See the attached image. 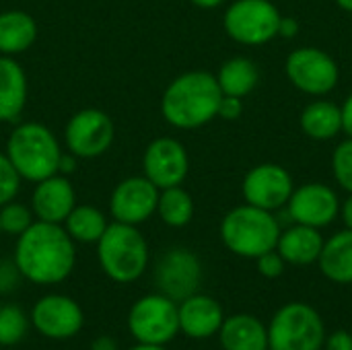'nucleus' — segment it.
<instances>
[{"mask_svg":"<svg viewBox=\"0 0 352 350\" xmlns=\"http://www.w3.org/2000/svg\"><path fill=\"white\" fill-rule=\"evenodd\" d=\"M33 210L16 200H10L0 206V229L6 235H23L35 221H33Z\"/></svg>","mask_w":352,"mask_h":350,"instance_id":"nucleus-29","label":"nucleus"},{"mask_svg":"<svg viewBox=\"0 0 352 350\" xmlns=\"http://www.w3.org/2000/svg\"><path fill=\"white\" fill-rule=\"evenodd\" d=\"M157 215L161 217L165 225L173 229L186 227L194 217V200L190 192H186L182 186L161 190L159 202H157Z\"/></svg>","mask_w":352,"mask_h":350,"instance_id":"nucleus-27","label":"nucleus"},{"mask_svg":"<svg viewBox=\"0 0 352 350\" xmlns=\"http://www.w3.org/2000/svg\"><path fill=\"white\" fill-rule=\"evenodd\" d=\"M0 307H2V305H0Z\"/></svg>","mask_w":352,"mask_h":350,"instance_id":"nucleus-45","label":"nucleus"},{"mask_svg":"<svg viewBox=\"0 0 352 350\" xmlns=\"http://www.w3.org/2000/svg\"><path fill=\"white\" fill-rule=\"evenodd\" d=\"M280 17L270 0H235L225 10L223 27L241 45H264L276 37Z\"/></svg>","mask_w":352,"mask_h":350,"instance_id":"nucleus-7","label":"nucleus"},{"mask_svg":"<svg viewBox=\"0 0 352 350\" xmlns=\"http://www.w3.org/2000/svg\"><path fill=\"white\" fill-rule=\"evenodd\" d=\"M200 281H202L200 260L194 252L184 248H173L167 254H163L155 270L157 289L169 299H173L175 303L194 295L200 287Z\"/></svg>","mask_w":352,"mask_h":350,"instance_id":"nucleus-11","label":"nucleus"},{"mask_svg":"<svg viewBox=\"0 0 352 350\" xmlns=\"http://www.w3.org/2000/svg\"><path fill=\"white\" fill-rule=\"evenodd\" d=\"M324 342V320L307 303L283 305L268 326L270 350H322Z\"/></svg>","mask_w":352,"mask_h":350,"instance_id":"nucleus-6","label":"nucleus"},{"mask_svg":"<svg viewBox=\"0 0 352 350\" xmlns=\"http://www.w3.org/2000/svg\"><path fill=\"white\" fill-rule=\"evenodd\" d=\"M340 212L338 194L326 184H305L293 190L287 202V217L297 225L324 229L334 223Z\"/></svg>","mask_w":352,"mask_h":350,"instance_id":"nucleus-16","label":"nucleus"},{"mask_svg":"<svg viewBox=\"0 0 352 350\" xmlns=\"http://www.w3.org/2000/svg\"><path fill=\"white\" fill-rule=\"evenodd\" d=\"M99 266L107 278L120 285L138 281L148 266V243L136 225L113 223L97 241Z\"/></svg>","mask_w":352,"mask_h":350,"instance_id":"nucleus-5","label":"nucleus"},{"mask_svg":"<svg viewBox=\"0 0 352 350\" xmlns=\"http://www.w3.org/2000/svg\"><path fill=\"white\" fill-rule=\"evenodd\" d=\"M76 159L78 157H74L72 153H68V155H62V159H60V169H58V173H72L74 171V167H76Z\"/></svg>","mask_w":352,"mask_h":350,"instance_id":"nucleus-39","label":"nucleus"},{"mask_svg":"<svg viewBox=\"0 0 352 350\" xmlns=\"http://www.w3.org/2000/svg\"><path fill=\"white\" fill-rule=\"evenodd\" d=\"M324 349L326 350H352V334L340 330V332H334L326 338L324 342Z\"/></svg>","mask_w":352,"mask_h":350,"instance_id":"nucleus-35","label":"nucleus"},{"mask_svg":"<svg viewBox=\"0 0 352 350\" xmlns=\"http://www.w3.org/2000/svg\"><path fill=\"white\" fill-rule=\"evenodd\" d=\"M159 188L144 175L126 177L116 186L109 198V212L118 223L140 225L157 212Z\"/></svg>","mask_w":352,"mask_h":350,"instance_id":"nucleus-15","label":"nucleus"},{"mask_svg":"<svg viewBox=\"0 0 352 350\" xmlns=\"http://www.w3.org/2000/svg\"><path fill=\"white\" fill-rule=\"evenodd\" d=\"M27 103V74L12 56H0V122H14Z\"/></svg>","mask_w":352,"mask_h":350,"instance_id":"nucleus-20","label":"nucleus"},{"mask_svg":"<svg viewBox=\"0 0 352 350\" xmlns=\"http://www.w3.org/2000/svg\"><path fill=\"white\" fill-rule=\"evenodd\" d=\"M66 146L68 151L78 159H95L101 157L116 138V126L113 120L95 107L76 111L64 130Z\"/></svg>","mask_w":352,"mask_h":350,"instance_id":"nucleus-10","label":"nucleus"},{"mask_svg":"<svg viewBox=\"0 0 352 350\" xmlns=\"http://www.w3.org/2000/svg\"><path fill=\"white\" fill-rule=\"evenodd\" d=\"M332 173L342 190L352 194V138L342 140L332 155Z\"/></svg>","mask_w":352,"mask_h":350,"instance_id":"nucleus-30","label":"nucleus"},{"mask_svg":"<svg viewBox=\"0 0 352 350\" xmlns=\"http://www.w3.org/2000/svg\"><path fill=\"white\" fill-rule=\"evenodd\" d=\"M128 330L136 342L169 344L179 332L177 303L163 293L140 297L130 307Z\"/></svg>","mask_w":352,"mask_h":350,"instance_id":"nucleus-8","label":"nucleus"},{"mask_svg":"<svg viewBox=\"0 0 352 350\" xmlns=\"http://www.w3.org/2000/svg\"><path fill=\"white\" fill-rule=\"evenodd\" d=\"M21 278H23V276H21V272H19L14 260H12V262H8V260H2V262H0V295L10 293V291L19 285Z\"/></svg>","mask_w":352,"mask_h":350,"instance_id":"nucleus-33","label":"nucleus"},{"mask_svg":"<svg viewBox=\"0 0 352 350\" xmlns=\"http://www.w3.org/2000/svg\"><path fill=\"white\" fill-rule=\"evenodd\" d=\"M194 6H198V8H206V10H210V8H217V6H221L225 0H190Z\"/></svg>","mask_w":352,"mask_h":350,"instance_id":"nucleus-41","label":"nucleus"},{"mask_svg":"<svg viewBox=\"0 0 352 350\" xmlns=\"http://www.w3.org/2000/svg\"><path fill=\"white\" fill-rule=\"evenodd\" d=\"M221 99L223 91L214 74L190 70L169 83L161 99V113L173 128L194 130L217 118Z\"/></svg>","mask_w":352,"mask_h":350,"instance_id":"nucleus-2","label":"nucleus"},{"mask_svg":"<svg viewBox=\"0 0 352 350\" xmlns=\"http://www.w3.org/2000/svg\"><path fill=\"white\" fill-rule=\"evenodd\" d=\"M219 338L223 350H268V328L248 314L225 318Z\"/></svg>","mask_w":352,"mask_h":350,"instance_id":"nucleus-21","label":"nucleus"},{"mask_svg":"<svg viewBox=\"0 0 352 350\" xmlns=\"http://www.w3.org/2000/svg\"><path fill=\"white\" fill-rule=\"evenodd\" d=\"M258 80H260L258 66L250 58H243V56L227 60L217 72V83L223 95H231L239 99L248 97L256 89Z\"/></svg>","mask_w":352,"mask_h":350,"instance_id":"nucleus-25","label":"nucleus"},{"mask_svg":"<svg viewBox=\"0 0 352 350\" xmlns=\"http://www.w3.org/2000/svg\"><path fill=\"white\" fill-rule=\"evenodd\" d=\"M295 186H293V177L291 173L276 163H262L256 165L254 169L248 171V175L243 177V198L248 204L264 208V210H278L283 208L291 194H293Z\"/></svg>","mask_w":352,"mask_h":350,"instance_id":"nucleus-13","label":"nucleus"},{"mask_svg":"<svg viewBox=\"0 0 352 350\" xmlns=\"http://www.w3.org/2000/svg\"><path fill=\"white\" fill-rule=\"evenodd\" d=\"M91 350H118V344L111 336H99L93 340Z\"/></svg>","mask_w":352,"mask_h":350,"instance_id":"nucleus-38","label":"nucleus"},{"mask_svg":"<svg viewBox=\"0 0 352 350\" xmlns=\"http://www.w3.org/2000/svg\"><path fill=\"white\" fill-rule=\"evenodd\" d=\"M74 206L76 194L68 177L56 173L52 177L37 182L31 198V210L37 217V221L62 225Z\"/></svg>","mask_w":352,"mask_h":350,"instance_id":"nucleus-17","label":"nucleus"},{"mask_svg":"<svg viewBox=\"0 0 352 350\" xmlns=\"http://www.w3.org/2000/svg\"><path fill=\"white\" fill-rule=\"evenodd\" d=\"M12 260L25 281L47 287L58 285L72 274L76 250L62 225L35 221L16 237Z\"/></svg>","mask_w":352,"mask_h":350,"instance_id":"nucleus-1","label":"nucleus"},{"mask_svg":"<svg viewBox=\"0 0 352 350\" xmlns=\"http://www.w3.org/2000/svg\"><path fill=\"white\" fill-rule=\"evenodd\" d=\"M285 70L299 91L314 97L334 91L340 78L336 60L320 47H297L289 54Z\"/></svg>","mask_w":352,"mask_h":350,"instance_id":"nucleus-9","label":"nucleus"},{"mask_svg":"<svg viewBox=\"0 0 352 350\" xmlns=\"http://www.w3.org/2000/svg\"><path fill=\"white\" fill-rule=\"evenodd\" d=\"M0 235H2V229H0Z\"/></svg>","mask_w":352,"mask_h":350,"instance_id":"nucleus-44","label":"nucleus"},{"mask_svg":"<svg viewBox=\"0 0 352 350\" xmlns=\"http://www.w3.org/2000/svg\"><path fill=\"white\" fill-rule=\"evenodd\" d=\"M33 328L50 340H68L85 326L82 307L66 295H45L31 309Z\"/></svg>","mask_w":352,"mask_h":350,"instance_id":"nucleus-12","label":"nucleus"},{"mask_svg":"<svg viewBox=\"0 0 352 350\" xmlns=\"http://www.w3.org/2000/svg\"><path fill=\"white\" fill-rule=\"evenodd\" d=\"M107 225L109 223L105 215L91 204L74 206L64 221L66 233L72 237V241H78V243H97L101 235L105 233Z\"/></svg>","mask_w":352,"mask_h":350,"instance_id":"nucleus-26","label":"nucleus"},{"mask_svg":"<svg viewBox=\"0 0 352 350\" xmlns=\"http://www.w3.org/2000/svg\"><path fill=\"white\" fill-rule=\"evenodd\" d=\"M340 212H342V221H344L346 229H352V194L344 200V204L340 206Z\"/></svg>","mask_w":352,"mask_h":350,"instance_id":"nucleus-40","label":"nucleus"},{"mask_svg":"<svg viewBox=\"0 0 352 350\" xmlns=\"http://www.w3.org/2000/svg\"><path fill=\"white\" fill-rule=\"evenodd\" d=\"M324 248V237L320 229L307 227V225H293L285 231H280L276 252L283 256L287 264L293 266H309L318 262Z\"/></svg>","mask_w":352,"mask_h":350,"instance_id":"nucleus-19","label":"nucleus"},{"mask_svg":"<svg viewBox=\"0 0 352 350\" xmlns=\"http://www.w3.org/2000/svg\"><path fill=\"white\" fill-rule=\"evenodd\" d=\"M280 231V223L270 210L248 202L229 210L221 223V239L225 248L235 256L254 260L276 250Z\"/></svg>","mask_w":352,"mask_h":350,"instance_id":"nucleus-4","label":"nucleus"},{"mask_svg":"<svg viewBox=\"0 0 352 350\" xmlns=\"http://www.w3.org/2000/svg\"><path fill=\"white\" fill-rule=\"evenodd\" d=\"M37 39V23L25 10L0 12V56L27 52Z\"/></svg>","mask_w":352,"mask_h":350,"instance_id":"nucleus-23","label":"nucleus"},{"mask_svg":"<svg viewBox=\"0 0 352 350\" xmlns=\"http://www.w3.org/2000/svg\"><path fill=\"white\" fill-rule=\"evenodd\" d=\"M322 274L338 285L352 283V229L338 231L328 241H324L322 254L318 258Z\"/></svg>","mask_w":352,"mask_h":350,"instance_id":"nucleus-22","label":"nucleus"},{"mask_svg":"<svg viewBox=\"0 0 352 350\" xmlns=\"http://www.w3.org/2000/svg\"><path fill=\"white\" fill-rule=\"evenodd\" d=\"M29 330V320L19 305L0 307V347L19 344Z\"/></svg>","mask_w":352,"mask_h":350,"instance_id":"nucleus-28","label":"nucleus"},{"mask_svg":"<svg viewBox=\"0 0 352 350\" xmlns=\"http://www.w3.org/2000/svg\"><path fill=\"white\" fill-rule=\"evenodd\" d=\"M130 350H167L163 344H144V342H138L136 347H132Z\"/></svg>","mask_w":352,"mask_h":350,"instance_id":"nucleus-42","label":"nucleus"},{"mask_svg":"<svg viewBox=\"0 0 352 350\" xmlns=\"http://www.w3.org/2000/svg\"><path fill=\"white\" fill-rule=\"evenodd\" d=\"M142 171L159 190L182 186L190 171V157L186 146L169 136L153 140L142 157Z\"/></svg>","mask_w":352,"mask_h":350,"instance_id":"nucleus-14","label":"nucleus"},{"mask_svg":"<svg viewBox=\"0 0 352 350\" xmlns=\"http://www.w3.org/2000/svg\"><path fill=\"white\" fill-rule=\"evenodd\" d=\"M4 155L21 175V179L37 184L58 173L62 149L47 126L25 122L10 132Z\"/></svg>","mask_w":352,"mask_h":350,"instance_id":"nucleus-3","label":"nucleus"},{"mask_svg":"<svg viewBox=\"0 0 352 350\" xmlns=\"http://www.w3.org/2000/svg\"><path fill=\"white\" fill-rule=\"evenodd\" d=\"M301 130L314 140H332L342 132V111L332 101H314L301 111Z\"/></svg>","mask_w":352,"mask_h":350,"instance_id":"nucleus-24","label":"nucleus"},{"mask_svg":"<svg viewBox=\"0 0 352 350\" xmlns=\"http://www.w3.org/2000/svg\"><path fill=\"white\" fill-rule=\"evenodd\" d=\"M342 10H346V12H352V0H334Z\"/></svg>","mask_w":352,"mask_h":350,"instance_id":"nucleus-43","label":"nucleus"},{"mask_svg":"<svg viewBox=\"0 0 352 350\" xmlns=\"http://www.w3.org/2000/svg\"><path fill=\"white\" fill-rule=\"evenodd\" d=\"M241 113H243V103H241V99H239V97H231V95H223L217 118H223V120L233 122V120H237Z\"/></svg>","mask_w":352,"mask_h":350,"instance_id":"nucleus-34","label":"nucleus"},{"mask_svg":"<svg viewBox=\"0 0 352 350\" xmlns=\"http://www.w3.org/2000/svg\"><path fill=\"white\" fill-rule=\"evenodd\" d=\"M21 190V175L12 167L6 155L0 153V206L14 200Z\"/></svg>","mask_w":352,"mask_h":350,"instance_id":"nucleus-31","label":"nucleus"},{"mask_svg":"<svg viewBox=\"0 0 352 350\" xmlns=\"http://www.w3.org/2000/svg\"><path fill=\"white\" fill-rule=\"evenodd\" d=\"M258 260V270L264 278H278L283 272H285V266L287 262L283 260V256L276 252V250H270L266 254H262Z\"/></svg>","mask_w":352,"mask_h":350,"instance_id":"nucleus-32","label":"nucleus"},{"mask_svg":"<svg viewBox=\"0 0 352 350\" xmlns=\"http://www.w3.org/2000/svg\"><path fill=\"white\" fill-rule=\"evenodd\" d=\"M177 318H179V332L196 340H204L219 334L225 322L221 303L200 293H194L188 299L179 301Z\"/></svg>","mask_w":352,"mask_h":350,"instance_id":"nucleus-18","label":"nucleus"},{"mask_svg":"<svg viewBox=\"0 0 352 350\" xmlns=\"http://www.w3.org/2000/svg\"><path fill=\"white\" fill-rule=\"evenodd\" d=\"M299 33V21L293 17H280L278 23V33L276 37H285V39H293Z\"/></svg>","mask_w":352,"mask_h":350,"instance_id":"nucleus-36","label":"nucleus"},{"mask_svg":"<svg viewBox=\"0 0 352 350\" xmlns=\"http://www.w3.org/2000/svg\"><path fill=\"white\" fill-rule=\"evenodd\" d=\"M340 111H342V132H346V136L352 138V93L340 105Z\"/></svg>","mask_w":352,"mask_h":350,"instance_id":"nucleus-37","label":"nucleus"}]
</instances>
